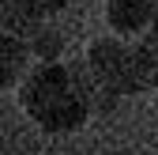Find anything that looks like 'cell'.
<instances>
[{
	"label": "cell",
	"mask_w": 158,
	"mask_h": 155,
	"mask_svg": "<svg viewBox=\"0 0 158 155\" xmlns=\"http://www.w3.org/2000/svg\"><path fill=\"white\" fill-rule=\"evenodd\" d=\"M11 4H19V8H27L30 15H38V19H53V15H60L72 0H11Z\"/></svg>",
	"instance_id": "52a82bcc"
},
{
	"label": "cell",
	"mask_w": 158,
	"mask_h": 155,
	"mask_svg": "<svg viewBox=\"0 0 158 155\" xmlns=\"http://www.w3.org/2000/svg\"><path fill=\"white\" fill-rule=\"evenodd\" d=\"M102 11H106L109 34H121L128 42H135L158 19V0H106Z\"/></svg>",
	"instance_id": "3957f363"
},
{
	"label": "cell",
	"mask_w": 158,
	"mask_h": 155,
	"mask_svg": "<svg viewBox=\"0 0 158 155\" xmlns=\"http://www.w3.org/2000/svg\"><path fill=\"white\" fill-rule=\"evenodd\" d=\"M27 42H30V49H34V61H38V64L64 61V34H60V27H56L53 19H45Z\"/></svg>",
	"instance_id": "5b68a950"
},
{
	"label": "cell",
	"mask_w": 158,
	"mask_h": 155,
	"mask_svg": "<svg viewBox=\"0 0 158 155\" xmlns=\"http://www.w3.org/2000/svg\"><path fill=\"white\" fill-rule=\"evenodd\" d=\"M135 46H139V57H143V87L158 91V19L143 30V38H135Z\"/></svg>",
	"instance_id": "8992f818"
},
{
	"label": "cell",
	"mask_w": 158,
	"mask_h": 155,
	"mask_svg": "<svg viewBox=\"0 0 158 155\" xmlns=\"http://www.w3.org/2000/svg\"><path fill=\"white\" fill-rule=\"evenodd\" d=\"M23 113L49 136H68L79 132L90 121V106L79 91L72 61H49L34 64V72L23 80V87L15 91Z\"/></svg>",
	"instance_id": "6da1fadb"
},
{
	"label": "cell",
	"mask_w": 158,
	"mask_h": 155,
	"mask_svg": "<svg viewBox=\"0 0 158 155\" xmlns=\"http://www.w3.org/2000/svg\"><path fill=\"white\" fill-rule=\"evenodd\" d=\"M34 49L27 38H19V34H0V87L4 91H19L23 87V80L34 72Z\"/></svg>",
	"instance_id": "277c9868"
},
{
	"label": "cell",
	"mask_w": 158,
	"mask_h": 155,
	"mask_svg": "<svg viewBox=\"0 0 158 155\" xmlns=\"http://www.w3.org/2000/svg\"><path fill=\"white\" fill-rule=\"evenodd\" d=\"M87 68L98 76V83H106L117 99L124 95H143V57H139V46L128 42L121 34H98L87 42V53H83Z\"/></svg>",
	"instance_id": "7a4b0ae2"
}]
</instances>
